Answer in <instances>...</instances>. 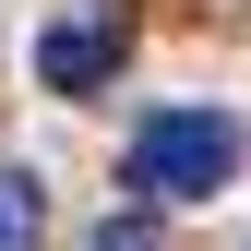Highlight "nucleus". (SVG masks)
<instances>
[{"mask_svg":"<svg viewBox=\"0 0 251 251\" xmlns=\"http://www.w3.org/2000/svg\"><path fill=\"white\" fill-rule=\"evenodd\" d=\"M239 168H251V132L227 108H155L132 132V192L144 203H203V192H227Z\"/></svg>","mask_w":251,"mask_h":251,"instance_id":"nucleus-1","label":"nucleus"},{"mask_svg":"<svg viewBox=\"0 0 251 251\" xmlns=\"http://www.w3.org/2000/svg\"><path fill=\"white\" fill-rule=\"evenodd\" d=\"M108 72H120V24H48L36 36V84L48 96H96Z\"/></svg>","mask_w":251,"mask_h":251,"instance_id":"nucleus-2","label":"nucleus"},{"mask_svg":"<svg viewBox=\"0 0 251 251\" xmlns=\"http://www.w3.org/2000/svg\"><path fill=\"white\" fill-rule=\"evenodd\" d=\"M36 239H48V192L24 168H0V251H36Z\"/></svg>","mask_w":251,"mask_h":251,"instance_id":"nucleus-3","label":"nucleus"}]
</instances>
